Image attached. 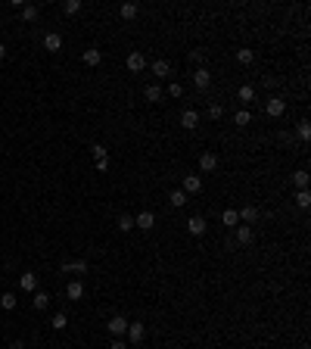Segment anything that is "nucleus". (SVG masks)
I'll use <instances>...</instances> for the list:
<instances>
[{"label": "nucleus", "mask_w": 311, "mask_h": 349, "mask_svg": "<svg viewBox=\"0 0 311 349\" xmlns=\"http://www.w3.org/2000/svg\"><path fill=\"white\" fill-rule=\"evenodd\" d=\"M124 66H128V72H143V69H146V56L140 53V50H131L128 53V60H124Z\"/></svg>", "instance_id": "f257e3e1"}, {"label": "nucleus", "mask_w": 311, "mask_h": 349, "mask_svg": "<svg viewBox=\"0 0 311 349\" xmlns=\"http://www.w3.org/2000/svg\"><path fill=\"white\" fill-rule=\"evenodd\" d=\"M106 331L112 337H124V334H128V318H124V315H112L109 324H106Z\"/></svg>", "instance_id": "f03ea898"}, {"label": "nucleus", "mask_w": 311, "mask_h": 349, "mask_svg": "<svg viewBox=\"0 0 311 349\" xmlns=\"http://www.w3.org/2000/svg\"><path fill=\"white\" fill-rule=\"evenodd\" d=\"M187 231H190L193 237H202L205 231H209V222H205L202 215H190V218H187Z\"/></svg>", "instance_id": "7ed1b4c3"}, {"label": "nucleus", "mask_w": 311, "mask_h": 349, "mask_svg": "<svg viewBox=\"0 0 311 349\" xmlns=\"http://www.w3.org/2000/svg\"><path fill=\"white\" fill-rule=\"evenodd\" d=\"M264 112H268L271 119H280V115L286 112V100L283 97H271L268 103H264Z\"/></svg>", "instance_id": "20e7f679"}, {"label": "nucleus", "mask_w": 311, "mask_h": 349, "mask_svg": "<svg viewBox=\"0 0 311 349\" xmlns=\"http://www.w3.org/2000/svg\"><path fill=\"white\" fill-rule=\"evenodd\" d=\"M187 196H196L199 190H202V178L199 174H184V187H181Z\"/></svg>", "instance_id": "39448f33"}, {"label": "nucleus", "mask_w": 311, "mask_h": 349, "mask_svg": "<svg viewBox=\"0 0 311 349\" xmlns=\"http://www.w3.org/2000/svg\"><path fill=\"white\" fill-rule=\"evenodd\" d=\"M209 85H212V72H209L205 66H199L196 72H193V87H196V90H205Z\"/></svg>", "instance_id": "423d86ee"}, {"label": "nucleus", "mask_w": 311, "mask_h": 349, "mask_svg": "<svg viewBox=\"0 0 311 349\" xmlns=\"http://www.w3.org/2000/svg\"><path fill=\"white\" fill-rule=\"evenodd\" d=\"M44 50H47V53H60L62 50V34L47 31V34H44Z\"/></svg>", "instance_id": "0eeeda50"}, {"label": "nucleus", "mask_w": 311, "mask_h": 349, "mask_svg": "<svg viewBox=\"0 0 311 349\" xmlns=\"http://www.w3.org/2000/svg\"><path fill=\"white\" fill-rule=\"evenodd\" d=\"M134 228H140V231H153V228H156V215L149 212V209H143V212L134 218Z\"/></svg>", "instance_id": "6e6552de"}, {"label": "nucleus", "mask_w": 311, "mask_h": 349, "mask_svg": "<svg viewBox=\"0 0 311 349\" xmlns=\"http://www.w3.org/2000/svg\"><path fill=\"white\" fill-rule=\"evenodd\" d=\"M62 274H87V262L84 259H68V262H62Z\"/></svg>", "instance_id": "1a4fd4ad"}, {"label": "nucleus", "mask_w": 311, "mask_h": 349, "mask_svg": "<svg viewBox=\"0 0 311 349\" xmlns=\"http://www.w3.org/2000/svg\"><path fill=\"white\" fill-rule=\"evenodd\" d=\"M143 337H146L143 321H128V340L131 343H143Z\"/></svg>", "instance_id": "9d476101"}, {"label": "nucleus", "mask_w": 311, "mask_h": 349, "mask_svg": "<svg viewBox=\"0 0 311 349\" xmlns=\"http://www.w3.org/2000/svg\"><path fill=\"white\" fill-rule=\"evenodd\" d=\"M196 125H199V112H196V109H184V112H181V128L193 131Z\"/></svg>", "instance_id": "9b49d317"}, {"label": "nucleus", "mask_w": 311, "mask_h": 349, "mask_svg": "<svg viewBox=\"0 0 311 349\" xmlns=\"http://www.w3.org/2000/svg\"><path fill=\"white\" fill-rule=\"evenodd\" d=\"M19 287L25 290V293H34V290H38V274H34V271H22Z\"/></svg>", "instance_id": "f8f14e48"}, {"label": "nucleus", "mask_w": 311, "mask_h": 349, "mask_svg": "<svg viewBox=\"0 0 311 349\" xmlns=\"http://www.w3.org/2000/svg\"><path fill=\"white\" fill-rule=\"evenodd\" d=\"M81 296H84V284H81V281H68V284H65V299L78 302Z\"/></svg>", "instance_id": "ddd939ff"}, {"label": "nucleus", "mask_w": 311, "mask_h": 349, "mask_svg": "<svg viewBox=\"0 0 311 349\" xmlns=\"http://www.w3.org/2000/svg\"><path fill=\"white\" fill-rule=\"evenodd\" d=\"M252 240H255V234H252V225H237V243H240V247H249Z\"/></svg>", "instance_id": "4468645a"}, {"label": "nucleus", "mask_w": 311, "mask_h": 349, "mask_svg": "<svg viewBox=\"0 0 311 349\" xmlns=\"http://www.w3.org/2000/svg\"><path fill=\"white\" fill-rule=\"evenodd\" d=\"M215 169H218V153L209 150V153L199 156V172H215Z\"/></svg>", "instance_id": "2eb2a0df"}, {"label": "nucleus", "mask_w": 311, "mask_h": 349, "mask_svg": "<svg viewBox=\"0 0 311 349\" xmlns=\"http://www.w3.org/2000/svg\"><path fill=\"white\" fill-rule=\"evenodd\" d=\"M119 16H122L124 22L137 19V16H140V3H122V6H119Z\"/></svg>", "instance_id": "dca6fc26"}, {"label": "nucleus", "mask_w": 311, "mask_h": 349, "mask_svg": "<svg viewBox=\"0 0 311 349\" xmlns=\"http://www.w3.org/2000/svg\"><path fill=\"white\" fill-rule=\"evenodd\" d=\"M162 97H165V90L159 87V85H146V87H143V100H146V103H159Z\"/></svg>", "instance_id": "f3484780"}, {"label": "nucleus", "mask_w": 311, "mask_h": 349, "mask_svg": "<svg viewBox=\"0 0 311 349\" xmlns=\"http://www.w3.org/2000/svg\"><path fill=\"white\" fill-rule=\"evenodd\" d=\"M237 215H240V222H243V225L258 222V209H255V206H243V209H237Z\"/></svg>", "instance_id": "a211bd4d"}, {"label": "nucleus", "mask_w": 311, "mask_h": 349, "mask_svg": "<svg viewBox=\"0 0 311 349\" xmlns=\"http://www.w3.org/2000/svg\"><path fill=\"white\" fill-rule=\"evenodd\" d=\"M31 306L38 309V312H44V309L50 306V293H47V290H34V296H31Z\"/></svg>", "instance_id": "6ab92c4d"}, {"label": "nucleus", "mask_w": 311, "mask_h": 349, "mask_svg": "<svg viewBox=\"0 0 311 349\" xmlns=\"http://www.w3.org/2000/svg\"><path fill=\"white\" fill-rule=\"evenodd\" d=\"M81 60H84V66H100V63H103V53H100L97 47H87V50L81 53Z\"/></svg>", "instance_id": "aec40b11"}, {"label": "nucleus", "mask_w": 311, "mask_h": 349, "mask_svg": "<svg viewBox=\"0 0 311 349\" xmlns=\"http://www.w3.org/2000/svg\"><path fill=\"white\" fill-rule=\"evenodd\" d=\"M153 75H156V78H168V75H171V63H168V60H156V63H153Z\"/></svg>", "instance_id": "412c9836"}, {"label": "nucleus", "mask_w": 311, "mask_h": 349, "mask_svg": "<svg viewBox=\"0 0 311 349\" xmlns=\"http://www.w3.org/2000/svg\"><path fill=\"white\" fill-rule=\"evenodd\" d=\"M16 302H19V296L13 293V290H6V293L0 296V309H3V312H9V309H16Z\"/></svg>", "instance_id": "4be33fe9"}, {"label": "nucleus", "mask_w": 311, "mask_h": 349, "mask_svg": "<svg viewBox=\"0 0 311 349\" xmlns=\"http://www.w3.org/2000/svg\"><path fill=\"white\" fill-rule=\"evenodd\" d=\"M19 16H22V22H34V19H38V6H34V3H22Z\"/></svg>", "instance_id": "5701e85b"}, {"label": "nucleus", "mask_w": 311, "mask_h": 349, "mask_svg": "<svg viewBox=\"0 0 311 349\" xmlns=\"http://www.w3.org/2000/svg\"><path fill=\"white\" fill-rule=\"evenodd\" d=\"M237 63L240 66H252V63H255V53H252L249 47H240L237 50Z\"/></svg>", "instance_id": "b1692460"}, {"label": "nucleus", "mask_w": 311, "mask_h": 349, "mask_svg": "<svg viewBox=\"0 0 311 349\" xmlns=\"http://www.w3.org/2000/svg\"><path fill=\"white\" fill-rule=\"evenodd\" d=\"M293 184L299 190H308V172L305 169H299V172H293Z\"/></svg>", "instance_id": "393cba45"}, {"label": "nucleus", "mask_w": 311, "mask_h": 349, "mask_svg": "<svg viewBox=\"0 0 311 349\" xmlns=\"http://www.w3.org/2000/svg\"><path fill=\"white\" fill-rule=\"evenodd\" d=\"M168 203H171V206H175V209H181V206H187V193H184V190H171V193H168Z\"/></svg>", "instance_id": "a878e982"}, {"label": "nucleus", "mask_w": 311, "mask_h": 349, "mask_svg": "<svg viewBox=\"0 0 311 349\" xmlns=\"http://www.w3.org/2000/svg\"><path fill=\"white\" fill-rule=\"evenodd\" d=\"M81 0H65V3H62V13L65 16H78V13H81Z\"/></svg>", "instance_id": "bb28decb"}, {"label": "nucleus", "mask_w": 311, "mask_h": 349, "mask_svg": "<svg viewBox=\"0 0 311 349\" xmlns=\"http://www.w3.org/2000/svg\"><path fill=\"white\" fill-rule=\"evenodd\" d=\"M221 222L227 228H237L240 225V215H237V209H224V215H221Z\"/></svg>", "instance_id": "cd10ccee"}, {"label": "nucleus", "mask_w": 311, "mask_h": 349, "mask_svg": "<svg viewBox=\"0 0 311 349\" xmlns=\"http://www.w3.org/2000/svg\"><path fill=\"white\" fill-rule=\"evenodd\" d=\"M237 97H240V103H249V100H255V87L252 85H243L237 90Z\"/></svg>", "instance_id": "c85d7f7f"}, {"label": "nucleus", "mask_w": 311, "mask_h": 349, "mask_svg": "<svg viewBox=\"0 0 311 349\" xmlns=\"http://www.w3.org/2000/svg\"><path fill=\"white\" fill-rule=\"evenodd\" d=\"M50 328H53V331H65V328H68V318L62 315V312H56V315L50 318Z\"/></svg>", "instance_id": "c756f323"}, {"label": "nucleus", "mask_w": 311, "mask_h": 349, "mask_svg": "<svg viewBox=\"0 0 311 349\" xmlns=\"http://www.w3.org/2000/svg\"><path fill=\"white\" fill-rule=\"evenodd\" d=\"M249 122H252V115H249V109H240V112L234 115V125H237V128H246Z\"/></svg>", "instance_id": "7c9ffc66"}, {"label": "nucleus", "mask_w": 311, "mask_h": 349, "mask_svg": "<svg viewBox=\"0 0 311 349\" xmlns=\"http://www.w3.org/2000/svg\"><path fill=\"white\" fill-rule=\"evenodd\" d=\"M296 206L299 209H308L311 206V193L308 190H296Z\"/></svg>", "instance_id": "2f4dec72"}, {"label": "nucleus", "mask_w": 311, "mask_h": 349, "mask_svg": "<svg viewBox=\"0 0 311 349\" xmlns=\"http://www.w3.org/2000/svg\"><path fill=\"white\" fill-rule=\"evenodd\" d=\"M296 131H299V137H302V141H311V122H308V119H302V122H299V128H296Z\"/></svg>", "instance_id": "473e14b6"}, {"label": "nucleus", "mask_w": 311, "mask_h": 349, "mask_svg": "<svg viewBox=\"0 0 311 349\" xmlns=\"http://www.w3.org/2000/svg\"><path fill=\"white\" fill-rule=\"evenodd\" d=\"M131 228H134V215H124L122 212L119 215V231H131Z\"/></svg>", "instance_id": "72a5a7b5"}, {"label": "nucleus", "mask_w": 311, "mask_h": 349, "mask_svg": "<svg viewBox=\"0 0 311 349\" xmlns=\"http://www.w3.org/2000/svg\"><path fill=\"white\" fill-rule=\"evenodd\" d=\"M221 115H224V106H221V103H212V106H209V119H221Z\"/></svg>", "instance_id": "f704fd0d"}, {"label": "nucleus", "mask_w": 311, "mask_h": 349, "mask_svg": "<svg viewBox=\"0 0 311 349\" xmlns=\"http://www.w3.org/2000/svg\"><path fill=\"white\" fill-rule=\"evenodd\" d=\"M202 56H205L202 47H193V50H190V63H196V69H199V66H202Z\"/></svg>", "instance_id": "c9c22d12"}, {"label": "nucleus", "mask_w": 311, "mask_h": 349, "mask_svg": "<svg viewBox=\"0 0 311 349\" xmlns=\"http://www.w3.org/2000/svg\"><path fill=\"white\" fill-rule=\"evenodd\" d=\"M90 153H94V159L100 162V159H106V147H103V144H94V147H90Z\"/></svg>", "instance_id": "e433bc0d"}, {"label": "nucleus", "mask_w": 311, "mask_h": 349, "mask_svg": "<svg viewBox=\"0 0 311 349\" xmlns=\"http://www.w3.org/2000/svg\"><path fill=\"white\" fill-rule=\"evenodd\" d=\"M184 94V87L178 85V81H171V85H168V97H181Z\"/></svg>", "instance_id": "4c0bfd02"}, {"label": "nucleus", "mask_w": 311, "mask_h": 349, "mask_svg": "<svg viewBox=\"0 0 311 349\" xmlns=\"http://www.w3.org/2000/svg\"><path fill=\"white\" fill-rule=\"evenodd\" d=\"M109 349H128V343L122 340V337H112V343H109Z\"/></svg>", "instance_id": "58836bf2"}, {"label": "nucleus", "mask_w": 311, "mask_h": 349, "mask_svg": "<svg viewBox=\"0 0 311 349\" xmlns=\"http://www.w3.org/2000/svg\"><path fill=\"white\" fill-rule=\"evenodd\" d=\"M9 349H25V343H22V340H13V343H9Z\"/></svg>", "instance_id": "ea45409f"}, {"label": "nucleus", "mask_w": 311, "mask_h": 349, "mask_svg": "<svg viewBox=\"0 0 311 349\" xmlns=\"http://www.w3.org/2000/svg\"><path fill=\"white\" fill-rule=\"evenodd\" d=\"M0 60H6V47H3V44H0Z\"/></svg>", "instance_id": "a19ab883"}, {"label": "nucleus", "mask_w": 311, "mask_h": 349, "mask_svg": "<svg viewBox=\"0 0 311 349\" xmlns=\"http://www.w3.org/2000/svg\"><path fill=\"white\" fill-rule=\"evenodd\" d=\"M0 321H3V312H0Z\"/></svg>", "instance_id": "79ce46f5"}, {"label": "nucleus", "mask_w": 311, "mask_h": 349, "mask_svg": "<svg viewBox=\"0 0 311 349\" xmlns=\"http://www.w3.org/2000/svg\"><path fill=\"white\" fill-rule=\"evenodd\" d=\"M299 349H308V346H299Z\"/></svg>", "instance_id": "37998d69"}, {"label": "nucleus", "mask_w": 311, "mask_h": 349, "mask_svg": "<svg viewBox=\"0 0 311 349\" xmlns=\"http://www.w3.org/2000/svg\"><path fill=\"white\" fill-rule=\"evenodd\" d=\"M0 28H3V25H0Z\"/></svg>", "instance_id": "c03bdc74"}]
</instances>
